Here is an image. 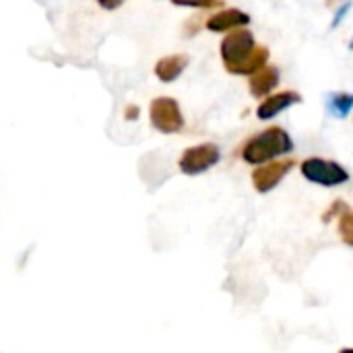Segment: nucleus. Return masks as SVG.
Wrapping results in <instances>:
<instances>
[{"instance_id":"obj_11","label":"nucleus","mask_w":353,"mask_h":353,"mask_svg":"<svg viewBox=\"0 0 353 353\" xmlns=\"http://www.w3.org/2000/svg\"><path fill=\"white\" fill-rule=\"evenodd\" d=\"M327 110L331 116L335 118H345L353 110V93L347 91H337L333 95H329L327 99Z\"/></svg>"},{"instance_id":"obj_2","label":"nucleus","mask_w":353,"mask_h":353,"mask_svg":"<svg viewBox=\"0 0 353 353\" xmlns=\"http://www.w3.org/2000/svg\"><path fill=\"white\" fill-rule=\"evenodd\" d=\"M256 41L250 29H236L228 33L219 43V54L223 60V66L232 74H242V68L250 60V56L256 50Z\"/></svg>"},{"instance_id":"obj_7","label":"nucleus","mask_w":353,"mask_h":353,"mask_svg":"<svg viewBox=\"0 0 353 353\" xmlns=\"http://www.w3.org/2000/svg\"><path fill=\"white\" fill-rule=\"evenodd\" d=\"M250 23V14L240 8H221L217 12H211L205 21V27L213 33H232L236 29H244V25Z\"/></svg>"},{"instance_id":"obj_12","label":"nucleus","mask_w":353,"mask_h":353,"mask_svg":"<svg viewBox=\"0 0 353 353\" xmlns=\"http://www.w3.org/2000/svg\"><path fill=\"white\" fill-rule=\"evenodd\" d=\"M339 236L345 244L353 246V209H347L341 217H339Z\"/></svg>"},{"instance_id":"obj_4","label":"nucleus","mask_w":353,"mask_h":353,"mask_svg":"<svg viewBox=\"0 0 353 353\" xmlns=\"http://www.w3.org/2000/svg\"><path fill=\"white\" fill-rule=\"evenodd\" d=\"M219 159H221V149L215 143H201V145L188 147L180 155L178 168L186 176H199V174L209 172L213 165H217Z\"/></svg>"},{"instance_id":"obj_5","label":"nucleus","mask_w":353,"mask_h":353,"mask_svg":"<svg viewBox=\"0 0 353 353\" xmlns=\"http://www.w3.org/2000/svg\"><path fill=\"white\" fill-rule=\"evenodd\" d=\"M149 118L155 130L176 134L184 128V116L174 97H155L149 108Z\"/></svg>"},{"instance_id":"obj_3","label":"nucleus","mask_w":353,"mask_h":353,"mask_svg":"<svg viewBox=\"0 0 353 353\" xmlns=\"http://www.w3.org/2000/svg\"><path fill=\"white\" fill-rule=\"evenodd\" d=\"M300 172L308 182L325 186V188H333V186H341L350 182V172L341 163L333 159H325V157L304 159L300 163Z\"/></svg>"},{"instance_id":"obj_1","label":"nucleus","mask_w":353,"mask_h":353,"mask_svg":"<svg viewBox=\"0 0 353 353\" xmlns=\"http://www.w3.org/2000/svg\"><path fill=\"white\" fill-rule=\"evenodd\" d=\"M292 151H294V139L290 137V132L281 126H269L259 134L250 137L242 145L240 155L246 163L261 168L265 163L277 161V157L288 155Z\"/></svg>"},{"instance_id":"obj_13","label":"nucleus","mask_w":353,"mask_h":353,"mask_svg":"<svg viewBox=\"0 0 353 353\" xmlns=\"http://www.w3.org/2000/svg\"><path fill=\"white\" fill-rule=\"evenodd\" d=\"M347 209H350V207H347L343 201H335V203H333V205H331V207L325 211V215H323V223H329V221H331L333 217H337V215L341 217V215H343Z\"/></svg>"},{"instance_id":"obj_9","label":"nucleus","mask_w":353,"mask_h":353,"mask_svg":"<svg viewBox=\"0 0 353 353\" xmlns=\"http://www.w3.org/2000/svg\"><path fill=\"white\" fill-rule=\"evenodd\" d=\"M190 56L188 54H170L157 60L155 64V77L161 83H174L188 66Z\"/></svg>"},{"instance_id":"obj_8","label":"nucleus","mask_w":353,"mask_h":353,"mask_svg":"<svg viewBox=\"0 0 353 353\" xmlns=\"http://www.w3.org/2000/svg\"><path fill=\"white\" fill-rule=\"evenodd\" d=\"M296 103H302V95L294 89H288V91H279V93H273L269 95L267 99H263L256 108V118L259 120H271L275 118L277 114H281L283 110L296 105Z\"/></svg>"},{"instance_id":"obj_6","label":"nucleus","mask_w":353,"mask_h":353,"mask_svg":"<svg viewBox=\"0 0 353 353\" xmlns=\"http://www.w3.org/2000/svg\"><path fill=\"white\" fill-rule=\"evenodd\" d=\"M296 159H279V161H271V163H265L261 168H254L250 180H252V186L256 192L265 194V192H271L273 188L279 186V182L296 168Z\"/></svg>"},{"instance_id":"obj_10","label":"nucleus","mask_w":353,"mask_h":353,"mask_svg":"<svg viewBox=\"0 0 353 353\" xmlns=\"http://www.w3.org/2000/svg\"><path fill=\"white\" fill-rule=\"evenodd\" d=\"M279 85V68L269 64L265 66L263 70H259L256 74L250 77L248 81V87H250V93L259 99H267L269 95H273V89Z\"/></svg>"},{"instance_id":"obj_14","label":"nucleus","mask_w":353,"mask_h":353,"mask_svg":"<svg viewBox=\"0 0 353 353\" xmlns=\"http://www.w3.org/2000/svg\"><path fill=\"white\" fill-rule=\"evenodd\" d=\"M139 114H141V108L139 105H134V103H128L126 108H124V120H139Z\"/></svg>"},{"instance_id":"obj_15","label":"nucleus","mask_w":353,"mask_h":353,"mask_svg":"<svg viewBox=\"0 0 353 353\" xmlns=\"http://www.w3.org/2000/svg\"><path fill=\"white\" fill-rule=\"evenodd\" d=\"M339 353H353V347H350V350H341Z\"/></svg>"}]
</instances>
